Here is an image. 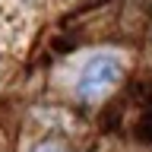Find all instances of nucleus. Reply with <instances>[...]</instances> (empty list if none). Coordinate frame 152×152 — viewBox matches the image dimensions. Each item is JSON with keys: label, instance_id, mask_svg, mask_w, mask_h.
Returning a JSON list of instances; mask_svg holds the SVG:
<instances>
[{"label": "nucleus", "instance_id": "f257e3e1", "mask_svg": "<svg viewBox=\"0 0 152 152\" xmlns=\"http://www.w3.org/2000/svg\"><path fill=\"white\" fill-rule=\"evenodd\" d=\"M121 76H124L121 57L95 54L92 60L83 66L79 83H76V92H79V98H86V102H102V98H108V95L117 89Z\"/></svg>", "mask_w": 152, "mask_h": 152}, {"label": "nucleus", "instance_id": "f03ea898", "mask_svg": "<svg viewBox=\"0 0 152 152\" xmlns=\"http://www.w3.org/2000/svg\"><path fill=\"white\" fill-rule=\"evenodd\" d=\"M35 152H70V149H64V146H57V142H45V146H38Z\"/></svg>", "mask_w": 152, "mask_h": 152}]
</instances>
